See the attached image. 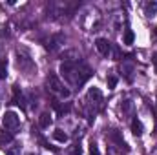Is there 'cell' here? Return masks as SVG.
Returning a JSON list of instances; mask_svg holds the SVG:
<instances>
[{
    "mask_svg": "<svg viewBox=\"0 0 157 155\" xmlns=\"http://www.w3.org/2000/svg\"><path fill=\"white\" fill-rule=\"evenodd\" d=\"M2 124H4V128L6 130H17L18 126H20V117L17 115L15 112H6L4 115H2Z\"/></svg>",
    "mask_w": 157,
    "mask_h": 155,
    "instance_id": "obj_1",
    "label": "cell"
},
{
    "mask_svg": "<svg viewBox=\"0 0 157 155\" xmlns=\"http://www.w3.org/2000/svg\"><path fill=\"white\" fill-rule=\"evenodd\" d=\"M95 47H97V51H99L101 55H104V57H108L110 51H112V44L108 42V39H102V37L95 40Z\"/></svg>",
    "mask_w": 157,
    "mask_h": 155,
    "instance_id": "obj_2",
    "label": "cell"
},
{
    "mask_svg": "<svg viewBox=\"0 0 157 155\" xmlns=\"http://www.w3.org/2000/svg\"><path fill=\"white\" fill-rule=\"evenodd\" d=\"M48 86H49V89L55 91V93H62V89H64L60 78L57 77L55 73H49V77H48Z\"/></svg>",
    "mask_w": 157,
    "mask_h": 155,
    "instance_id": "obj_3",
    "label": "cell"
},
{
    "mask_svg": "<svg viewBox=\"0 0 157 155\" xmlns=\"http://www.w3.org/2000/svg\"><path fill=\"white\" fill-rule=\"evenodd\" d=\"M88 97H90L93 102H97V104H101V102H102V93H101V89H99V88H90Z\"/></svg>",
    "mask_w": 157,
    "mask_h": 155,
    "instance_id": "obj_4",
    "label": "cell"
},
{
    "mask_svg": "<svg viewBox=\"0 0 157 155\" xmlns=\"http://www.w3.org/2000/svg\"><path fill=\"white\" fill-rule=\"evenodd\" d=\"M143 130H144V128H143V122H141L139 119H133V120H132V131H133V135H137V137L143 135Z\"/></svg>",
    "mask_w": 157,
    "mask_h": 155,
    "instance_id": "obj_5",
    "label": "cell"
},
{
    "mask_svg": "<svg viewBox=\"0 0 157 155\" xmlns=\"http://www.w3.org/2000/svg\"><path fill=\"white\" fill-rule=\"evenodd\" d=\"M155 13H157V2H148L144 6V15L146 17H154Z\"/></svg>",
    "mask_w": 157,
    "mask_h": 155,
    "instance_id": "obj_6",
    "label": "cell"
},
{
    "mask_svg": "<svg viewBox=\"0 0 157 155\" xmlns=\"http://www.w3.org/2000/svg\"><path fill=\"white\" fill-rule=\"evenodd\" d=\"M49 124H51V115L49 113H42L39 117V126L40 128H48Z\"/></svg>",
    "mask_w": 157,
    "mask_h": 155,
    "instance_id": "obj_7",
    "label": "cell"
},
{
    "mask_svg": "<svg viewBox=\"0 0 157 155\" xmlns=\"http://www.w3.org/2000/svg\"><path fill=\"white\" fill-rule=\"evenodd\" d=\"M53 139L59 141V142H66V141H68V135H66L62 130H55V131H53Z\"/></svg>",
    "mask_w": 157,
    "mask_h": 155,
    "instance_id": "obj_8",
    "label": "cell"
},
{
    "mask_svg": "<svg viewBox=\"0 0 157 155\" xmlns=\"http://www.w3.org/2000/svg\"><path fill=\"white\" fill-rule=\"evenodd\" d=\"M133 39H135L133 31L132 29H126V33H124V44H133Z\"/></svg>",
    "mask_w": 157,
    "mask_h": 155,
    "instance_id": "obj_9",
    "label": "cell"
},
{
    "mask_svg": "<svg viewBox=\"0 0 157 155\" xmlns=\"http://www.w3.org/2000/svg\"><path fill=\"white\" fill-rule=\"evenodd\" d=\"M60 40H62V37H60V35H57L55 39H53L51 42H49V44H48V49H51V51H53V49H57V47H59V42H60Z\"/></svg>",
    "mask_w": 157,
    "mask_h": 155,
    "instance_id": "obj_10",
    "label": "cell"
},
{
    "mask_svg": "<svg viewBox=\"0 0 157 155\" xmlns=\"http://www.w3.org/2000/svg\"><path fill=\"white\" fill-rule=\"evenodd\" d=\"M0 142H2V146L6 148V144L13 142V135H11V133H6V135H2V137H0Z\"/></svg>",
    "mask_w": 157,
    "mask_h": 155,
    "instance_id": "obj_11",
    "label": "cell"
},
{
    "mask_svg": "<svg viewBox=\"0 0 157 155\" xmlns=\"http://www.w3.org/2000/svg\"><path fill=\"white\" fill-rule=\"evenodd\" d=\"M6 71H7V62L2 60L0 62V78H6Z\"/></svg>",
    "mask_w": 157,
    "mask_h": 155,
    "instance_id": "obj_12",
    "label": "cell"
},
{
    "mask_svg": "<svg viewBox=\"0 0 157 155\" xmlns=\"http://www.w3.org/2000/svg\"><path fill=\"white\" fill-rule=\"evenodd\" d=\"M115 86H117V77L110 75V77H108V88H110V89H113Z\"/></svg>",
    "mask_w": 157,
    "mask_h": 155,
    "instance_id": "obj_13",
    "label": "cell"
},
{
    "mask_svg": "<svg viewBox=\"0 0 157 155\" xmlns=\"http://www.w3.org/2000/svg\"><path fill=\"white\" fill-rule=\"evenodd\" d=\"M90 155H99V148H97V144H95V142H91V144H90Z\"/></svg>",
    "mask_w": 157,
    "mask_h": 155,
    "instance_id": "obj_14",
    "label": "cell"
},
{
    "mask_svg": "<svg viewBox=\"0 0 157 155\" xmlns=\"http://www.w3.org/2000/svg\"><path fill=\"white\" fill-rule=\"evenodd\" d=\"M152 60H154V66H155V73H157V53H154V59H152Z\"/></svg>",
    "mask_w": 157,
    "mask_h": 155,
    "instance_id": "obj_15",
    "label": "cell"
},
{
    "mask_svg": "<svg viewBox=\"0 0 157 155\" xmlns=\"http://www.w3.org/2000/svg\"><path fill=\"white\" fill-rule=\"evenodd\" d=\"M155 31H157V29H155Z\"/></svg>",
    "mask_w": 157,
    "mask_h": 155,
    "instance_id": "obj_16",
    "label": "cell"
}]
</instances>
